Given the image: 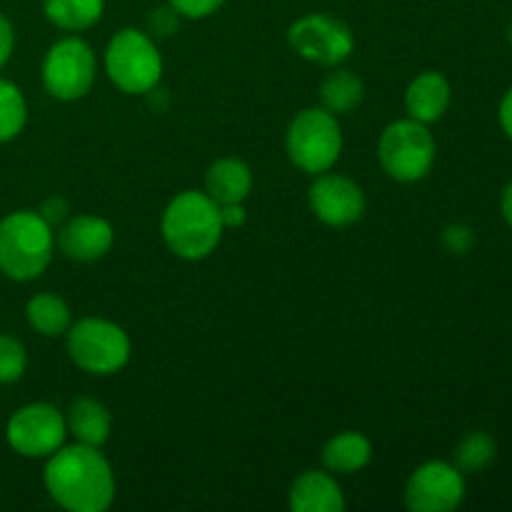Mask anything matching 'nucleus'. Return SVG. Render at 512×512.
<instances>
[{"label":"nucleus","instance_id":"nucleus-24","mask_svg":"<svg viewBox=\"0 0 512 512\" xmlns=\"http://www.w3.org/2000/svg\"><path fill=\"white\" fill-rule=\"evenodd\" d=\"M28 355L25 348L10 335H0V383H15L23 378Z\"/></svg>","mask_w":512,"mask_h":512},{"label":"nucleus","instance_id":"nucleus-2","mask_svg":"<svg viewBox=\"0 0 512 512\" xmlns=\"http://www.w3.org/2000/svg\"><path fill=\"white\" fill-rule=\"evenodd\" d=\"M160 230L178 258L203 260L218 248L225 228L220 220V205L208 193L185 190L168 203Z\"/></svg>","mask_w":512,"mask_h":512},{"label":"nucleus","instance_id":"nucleus-17","mask_svg":"<svg viewBox=\"0 0 512 512\" xmlns=\"http://www.w3.org/2000/svg\"><path fill=\"white\" fill-rule=\"evenodd\" d=\"M65 425H68V433L78 443L100 448V445L108 443L110 430H113V418H110L108 408L100 400L78 398L70 405Z\"/></svg>","mask_w":512,"mask_h":512},{"label":"nucleus","instance_id":"nucleus-26","mask_svg":"<svg viewBox=\"0 0 512 512\" xmlns=\"http://www.w3.org/2000/svg\"><path fill=\"white\" fill-rule=\"evenodd\" d=\"M443 245L453 255H465L475 245V233L468 225H450L443 233Z\"/></svg>","mask_w":512,"mask_h":512},{"label":"nucleus","instance_id":"nucleus-28","mask_svg":"<svg viewBox=\"0 0 512 512\" xmlns=\"http://www.w3.org/2000/svg\"><path fill=\"white\" fill-rule=\"evenodd\" d=\"M38 213H40V218H43L45 223L53 228V225L63 223L65 220V215H68V205H65L63 198H50L48 203L38 210Z\"/></svg>","mask_w":512,"mask_h":512},{"label":"nucleus","instance_id":"nucleus-30","mask_svg":"<svg viewBox=\"0 0 512 512\" xmlns=\"http://www.w3.org/2000/svg\"><path fill=\"white\" fill-rule=\"evenodd\" d=\"M500 125H503L505 135L512 140V88L505 93L503 103H500Z\"/></svg>","mask_w":512,"mask_h":512},{"label":"nucleus","instance_id":"nucleus-10","mask_svg":"<svg viewBox=\"0 0 512 512\" xmlns=\"http://www.w3.org/2000/svg\"><path fill=\"white\" fill-rule=\"evenodd\" d=\"M68 425L63 413L48 403H33L20 408L8 420L5 438L8 445L23 458H50L63 448Z\"/></svg>","mask_w":512,"mask_h":512},{"label":"nucleus","instance_id":"nucleus-27","mask_svg":"<svg viewBox=\"0 0 512 512\" xmlns=\"http://www.w3.org/2000/svg\"><path fill=\"white\" fill-rule=\"evenodd\" d=\"M13 48H15L13 23H10V20L5 18L3 13H0V68H3V65L10 60V55H13Z\"/></svg>","mask_w":512,"mask_h":512},{"label":"nucleus","instance_id":"nucleus-29","mask_svg":"<svg viewBox=\"0 0 512 512\" xmlns=\"http://www.w3.org/2000/svg\"><path fill=\"white\" fill-rule=\"evenodd\" d=\"M248 213H245L243 203H228L220 205V220H223V228H240L245 223Z\"/></svg>","mask_w":512,"mask_h":512},{"label":"nucleus","instance_id":"nucleus-15","mask_svg":"<svg viewBox=\"0 0 512 512\" xmlns=\"http://www.w3.org/2000/svg\"><path fill=\"white\" fill-rule=\"evenodd\" d=\"M450 98H453V90H450L448 78L443 73H435V70H425L408 85L405 110L418 123H438L448 113Z\"/></svg>","mask_w":512,"mask_h":512},{"label":"nucleus","instance_id":"nucleus-23","mask_svg":"<svg viewBox=\"0 0 512 512\" xmlns=\"http://www.w3.org/2000/svg\"><path fill=\"white\" fill-rule=\"evenodd\" d=\"M495 453H498V445H495L493 435L478 430L460 440L458 450H455V468L460 473H478L493 463Z\"/></svg>","mask_w":512,"mask_h":512},{"label":"nucleus","instance_id":"nucleus-11","mask_svg":"<svg viewBox=\"0 0 512 512\" xmlns=\"http://www.w3.org/2000/svg\"><path fill=\"white\" fill-rule=\"evenodd\" d=\"M465 498V478L455 465L430 460L408 480L405 503L413 512H450Z\"/></svg>","mask_w":512,"mask_h":512},{"label":"nucleus","instance_id":"nucleus-31","mask_svg":"<svg viewBox=\"0 0 512 512\" xmlns=\"http://www.w3.org/2000/svg\"><path fill=\"white\" fill-rule=\"evenodd\" d=\"M500 213H503L505 223L512 228V183L505 185L503 195H500Z\"/></svg>","mask_w":512,"mask_h":512},{"label":"nucleus","instance_id":"nucleus-12","mask_svg":"<svg viewBox=\"0 0 512 512\" xmlns=\"http://www.w3.org/2000/svg\"><path fill=\"white\" fill-rule=\"evenodd\" d=\"M310 208L333 228H345L363 218L365 213V195L355 180L335 173H320L315 183L310 185Z\"/></svg>","mask_w":512,"mask_h":512},{"label":"nucleus","instance_id":"nucleus-19","mask_svg":"<svg viewBox=\"0 0 512 512\" xmlns=\"http://www.w3.org/2000/svg\"><path fill=\"white\" fill-rule=\"evenodd\" d=\"M25 318H28L30 328L35 333L45 335V338H58V335L68 333L73 325V315L70 308L65 305L63 298L53 293H40L30 298L28 308H25Z\"/></svg>","mask_w":512,"mask_h":512},{"label":"nucleus","instance_id":"nucleus-32","mask_svg":"<svg viewBox=\"0 0 512 512\" xmlns=\"http://www.w3.org/2000/svg\"><path fill=\"white\" fill-rule=\"evenodd\" d=\"M508 38H510V43H512V23H510V30H508Z\"/></svg>","mask_w":512,"mask_h":512},{"label":"nucleus","instance_id":"nucleus-3","mask_svg":"<svg viewBox=\"0 0 512 512\" xmlns=\"http://www.w3.org/2000/svg\"><path fill=\"white\" fill-rule=\"evenodd\" d=\"M53 228L35 210H18L0 220V273L10 280H33L50 265Z\"/></svg>","mask_w":512,"mask_h":512},{"label":"nucleus","instance_id":"nucleus-6","mask_svg":"<svg viewBox=\"0 0 512 512\" xmlns=\"http://www.w3.org/2000/svg\"><path fill=\"white\" fill-rule=\"evenodd\" d=\"M435 153H438V145L428 125L413 118L395 120L380 135V165L390 178L400 183L423 180L433 170Z\"/></svg>","mask_w":512,"mask_h":512},{"label":"nucleus","instance_id":"nucleus-5","mask_svg":"<svg viewBox=\"0 0 512 512\" xmlns=\"http://www.w3.org/2000/svg\"><path fill=\"white\" fill-rule=\"evenodd\" d=\"M105 70L115 88L128 95H145L158 88L163 78V58L148 35L125 28L108 43Z\"/></svg>","mask_w":512,"mask_h":512},{"label":"nucleus","instance_id":"nucleus-20","mask_svg":"<svg viewBox=\"0 0 512 512\" xmlns=\"http://www.w3.org/2000/svg\"><path fill=\"white\" fill-rule=\"evenodd\" d=\"M43 10L55 28L78 33L103 18L105 0H43Z\"/></svg>","mask_w":512,"mask_h":512},{"label":"nucleus","instance_id":"nucleus-16","mask_svg":"<svg viewBox=\"0 0 512 512\" xmlns=\"http://www.w3.org/2000/svg\"><path fill=\"white\" fill-rule=\"evenodd\" d=\"M253 190V173L238 158L215 160L205 175V193L218 205L243 203Z\"/></svg>","mask_w":512,"mask_h":512},{"label":"nucleus","instance_id":"nucleus-8","mask_svg":"<svg viewBox=\"0 0 512 512\" xmlns=\"http://www.w3.org/2000/svg\"><path fill=\"white\" fill-rule=\"evenodd\" d=\"M95 53L85 40L63 38L48 50L43 60V85L53 98L80 100L95 83Z\"/></svg>","mask_w":512,"mask_h":512},{"label":"nucleus","instance_id":"nucleus-4","mask_svg":"<svg viewBox=\"0 0 512 512\" xmlns=\"http://www.w3.org/2000/svg\"><path fill=\"white\" fill-rule=\"evenodd\" d=\"M285 148H288V158L303 173H328L338 163L340 150H343L338 118L325 108H305L290 123Z\"/></svg>","mask_w":512,"mask_h":512},{"label":"nucleus","instance_id":"nucleus-14","mask_svg":"<svg viewBox=\"0 0 512 512\" xmlns=\"http://www.w3.org/2000/svg\"><path fill=\"white\" fill-rule=\"evenodd\" d=\"M288 505L293 512H343L345 498L333 475L308 470L290 485Z\"/></svg>","mask_w":512,"mask_h":512},{"label":"nucleus","instance_id":"nucleus-21","mask_svg":"<svg viewBox=\"0 0 512 512\" xmlns=\"http://www.w3.org/2000/svg\"><path fill=\"white\" fill-rule=\"evenodd\" d=\"M363 95V80L353 70H335V73H330L325 78L323 88H320L323 108L330 110L333 115H345L350 110H355L363 103Z\"/></svg>","mask_w":512,"mask_h":512},{"label":"nucleus","instance_id":"nucleus-18","mask_svg":"<svg viewBox=\"0 0 512 512\" xmlns=\"http://www.w3.org/2000/svg\"><path fill=\"white\" fill-rule=\"evenodd\" d=\"M370 458H373V445L363 433H355V430L335 435L323 448V463L330 473H358L370 463Z\"/></svg>","mask_w":512,"mask_h":512},{"label":"nucleus","instance_id":"nucleus-13","mask_svg":"<svg viewBox=\"0 0 512 512\" xmlns=\"http://www.w3.org/2000/svg\"><path fill=\"white\" fill-rule=\"evenodd\" d=\"M113 240L115 230L108 220L98 218V215H75L60 228L55 245L65 258L78 260V263H93L113 248Z\"/></svg>","mask_w":512,"mask_h":512},{"label":"nucleus","instance_id":"nucleus-25","mask_svg":"<svg viewBox=\"0 0 512 512\" xmlns=\"http://www.w3.org/2000/svg\"><path fill=\"white\" fill-rule=\"evenodd\" d=\"M168 3L175 13L198 20V18H208V15H213L215 10L223 8L225 0H168Z\"/></svg>","mask_w":512,"mask_h":512},{"label":"nucleus","instance_id":"nucleus-1","mask_svg":"<svg viewBox=\"0 0 512 512\" xmlns=\"http://www.w3.org/2000/svg\"><path fill=\"white\" fill-rule=\"evenodd\" d=\"M45 488L60 508L103 512L115 498V475L98 448L75 443L50 455L45 465Z\"/></svg>","mask_w":512,"mask_h":512},{"label":"nucleus","instance_id":"nucleus-7","mask_svg":"<svg viewBox=\"0 0 512 512\" xmlns=\"http://www.w3.org/2000/svg\"><path fill=\"white\" fill-rule=\"evenodd\" d=\"M70 360L93 375H113L130 360V338L120 325L103 318H83L68 328Z\"/></svg>","mask_w":512,"mask_h":512},{"label":"nucleus","instance_id":"nucleus-22","mask_svg":"<svg viewBox=\"0 0 512 512\" xmlns=\"http://www.w3.org/2000/svg\"><path fill=\"white\" fill-rule=\"evenodd\" d=\"M28 120V105L18 85L0 78V143L18 138Z\"/></svg>","mask_w":512,"mask_h":512},{"label":"nucleus","instance_id":"nucleus-9","mask_svg":"<svg viewBox=\"0 0 512 512\" xmlns=\"http://www.w3.org/2000/svg\"><path fill=\"white\" fill-rule=\"evenodd\" d=\"M288 40L300 58L318 65L343 63L355 48V35L348 23L328 13H310L295 20L288 30Z\"/></svg>","mask_w":512,"mask_h":512}]
</instances>
